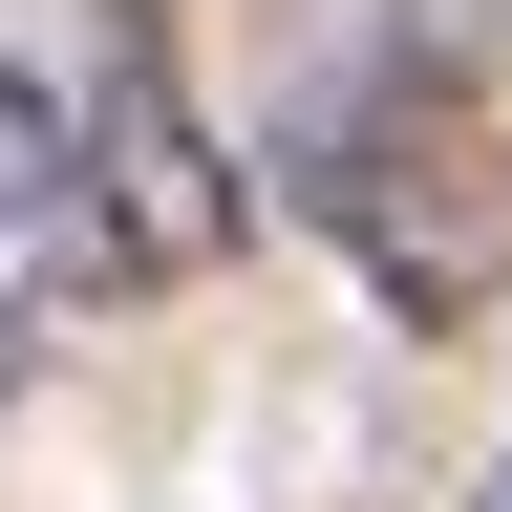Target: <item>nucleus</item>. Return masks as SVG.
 Masks as SVG:
<instances>
[{"label":"nucleus","instance_id":"f257e3e1","mask_svg":"<svg viewBox=\"0 0 512 512\" xmlns=\"http://www.w3.org/2000/svg\"><path fill=\"white\" fill-rule=\"evenodd\" d=\"M278 192L363 256L384 320H427V342H470L512 299V128H491L470 64L406 43V22H320L299 107H278Z\"/></svg>","mask_w":512,"mask_h":512},{"label":"nucleus","instance_id":"20e7f679","mask_svg":"<svg viewBox=\"0 0 512 512\" xmlns=\"http://www.w3.org/2000/svg\"><path fill=\"white\" fill-rule=\"evenodd\" d=\"M491 512H512V470H491Z\"/></svg>","mask_w":512,"mask_h":512},{"label":"nucleus","instance_id":"7ed1b4c3","mask_svg":"<svg viewBox=\"0 0 512 512\" xmlns=\"http://www.w3.org/2000/svg\"><path fill=\"white\" fill-rule=\"evenodd\" d=\"M86 171H64V86L43 64H0V384H22L64 320H86Z\"/></svg>","mask_w":512,"mask_h":512},{"label":"nucleus","instance_id":"f03ea898","mask_svg":"<svg viewBox=\"0 0 512 512\" xmlns=\"http://www.w3.org/2000/svg\"><path fill=\"white\" fill-rule=\"evenodd\" d=\"M64 171H86V278L171 299L235 256V150L171 64V0H86V86H64Z\"/></svg>","mask_w":512,"mask_h":512}]
</instances>
